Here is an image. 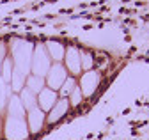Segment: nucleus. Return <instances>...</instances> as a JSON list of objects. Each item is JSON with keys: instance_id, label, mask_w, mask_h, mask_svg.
Here are the masks:
<instances>
[{"instance_id": "nucleus-1", "label": "nucleus", "mask_w": 149, "mask_h": 140, "mask_svg": "<svg viewBox=\"0 0 149 140\" xmlns=\"http://www.w3.org/2000/svg\"><path fill=\"white\" fill-rule=\"evenodd\" d=\"M48 69H50V57L46 53V50L45 46H37L36 48V53L32 57V71L36 76H45L48 73Z\"/></svg>"}, {"instance_id": "nucleus-2", "label": "nucleus", "mask_w": 149, "mask_h": 140, "mask_svg": "<svg viewBox=\"0 0 149 140\" xmlns=\"http://www.w3.org/2000/svg\"><path fill=\"white\" fill-rule=\"evenodd\" d=\"M46 78H48V89L57 91V89L62 87L64 80L68 78V71L64 69V66L55 64V66H50L48 73H46Z\"/></svg>"}, {"instance_id": "nucleus-15", "label": "nucleus", "mask_w": 149, "mask_h": 140, "mask_svg": "<svg viewBox=\"0 0 149 140\" xmlns=\"http://www.w3.org/2000/svg\"><path fill=\"white\" fill-rule=\"evenodd\" d=\"M91 64H92L91 55H84V57H82V69H89V67H91Z\"/></svg>"}, {"instance_id": "nucleus-3", "label": "nucleus", "mask_w": 149, "mask_h": 140, "mask_svg": "<svg viewBox=\"0 0 149 140\" xmlns=\"http://www.w3.org/2000/svg\"><path fill=\"white\" fill-rule=\"evenodd\" d=\"M64 59H66L68 69L73 75H78L82 71V53L77 48H68L66 53H64Z\"/></svg>"}, {"instance_id": "nucleus-4", "label": "nucleus", "mask_w": 149, "mask_h": 140, "mask_svg": "<svg viewBox=\"0 0 149 140\" xmlns=\"http://www.w3.org/2000/svg\"><path fill=\"white\" fill-rule=\"evenodd\" d=\"M100 83V75L96 71H89L82 76V85H80V89L82 92H85L87 96H91L92 92L96 91V87Z\"/></svg>"}, {"instance_id": "nucleus-8", "label": "nucleus", "mask_w": 149, "mask_h": 140, "mask_svg": "<svg viewBox=\"0 0 149 140\" xmlns=\"http://www.w3.org/2000/svg\"><path fill=\"white\" fill-rule=\"evenodd\" d=\"M20 101H22L23 107L29 108V110L34 108V107H37V98H36V94H34L32 91H29L27 87L20 91Z\"/></svg>"}, {"instance_id": "nucleus-10", "label": "nucleus", "mask_w": 149, "mask_h": 140, "mask_svg": "<svg viewBox=\"0 0 149 140\" xmlns=\"http://www.w3.org/2000/svg\"><path fill=\"white\" fill-rule=\"evenodd\" d=\"M9 114L14 117H25V107L22 105L20 98H11L9 103Z\"/></svg>"}, {"instance_id": "nucleus-9", "label": "nucleus", "mask_w": 149, "mask_h": 140, "mask_svg": "<svg viewBox=\"0 0 149 140\" xmlns=\"http://www.w3.org/2000/svg\"><path fill=\"white\" fill-rule=\"evenodd\" d=\"M27 89L29 91H32L34 94H39L43 89H45V82H43V78L41 76H36V75H32V76H29V80H27Z\"/></svg>"}, {"instance_id": "nucleus-11", "label": "nucleus", "mask_w": 149, "mask_h": 140, "mask_svg": "<svg viewBox=\"0 0 149 140\" xmlns=\"http://www.w3.org/2000/svg\"><path fill=\"white\" fill-rule=\"evenodd\" d=\"M48 50H50V55H52L50 59H53V60H61L66 53V50L59 43H48Z\"/></svg>"}, {"instance_id": "nucleus-13", "label": "nucleus", "mask_w": 149, "mask_h": 140, "mask_svg": "<svg viewBox=\"0 0 149 140\" xmlns=\"http://www.w3.org/2000/svg\"><path fill=\"white\" fill-rule=\"evenodd\" d=\"M11 76H13V60L6 59L4 60V80L11 82Z\"/></svg>"}, {"instance_id": "nucleus-6", "label": "nucleus", "mask_w": 149, "mask_h": 140, "mask_svg": "<svg viewBox=\"0 0 149 140\" xmlns=\"http://www.w3.org/2000/svg\"><path fill=\"white\" fill-rule=\"evenodd\" d=\"M27 121H29V128L32 130V133H37L43 126V110L37 107L30 108L27 114Z\"/></svg>"}, {"instance_id": "nucleus-5", "label": "nucleus", "mask_w": 149, "mask_h": 140, "mask_svg": "<svg viewBox=\"0 0 149 140\" xmlns=\"http://www.w3.org/2000/svg\"><path fill=\"white\" fill-rule=\"evenodd\" d=\"M37 103L43 110H52V107L57 103V92L45 87V89L39 92V98H37Z\"/></svg>"}, {"instance_id": "nucleus-16", "label": "nucleus", "mask_w": 149, "mask_h": 140, "mask_svg": "<svg viewBox=\"0 0 149 140\" xmlns=\"http://www.w3.org/2000/svg\"><path fill=\"white\" fill-rule=\"evenodd\" d=\"M2 60H6V59H4V46L0 44V62H2Z\"/></svg>"}, {"instance_id": "nucleus-12", "label": "nucleus", "mask_w": 149, "mask_h": 140, "mask_svg": "<svg viewBox=\"0 0 149 140\" xmlns=\"http://www.w3.org/2000/svg\"><path fill=\"white\" fill-rule=\"evenodd\" d=\"M74 87H77V85H74V78H66L62 87H61V94L62 96H69L74 91Z\"/></svg>"}, {"instance_id": "nucleus-7", "label": "nucleus", "mask_w": 149, "mask_h": 140, "mask_svg": "<svg viewBox=\"0 0 149 140\" xmlns=\"http://www.w3.org/2000/svg\"><path fill=\"white\" fill-rule=\"evenodd\" d=\"M68 108H69V101H68V99H59V101L52 107V110H50L48 122H57L59 119H62L64 114H68Z\"/></svg>"}, {"instance_id": "nucleus-14", "label": "nucleus", "mask_w": 149, "mask_h": 140, "mask_svg": "<svg viewBox=\"0 0 149 140\" xmlns=\"http://www.w3.org/2000/svg\"><path fill=\"white\" fill-rule=\"evenodd\" d=\"M69 96H71L69 105H74V107H77V105H80V101H82V89H80V87H74V91Z\"/></svg>"}]
</instances>
